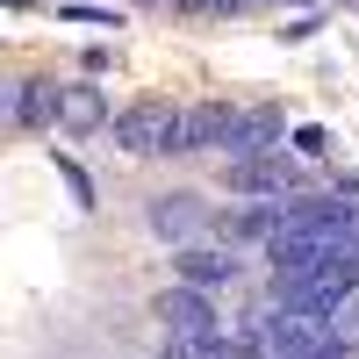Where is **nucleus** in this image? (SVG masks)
Returning <instances> with one entry per match:
<instances>
[{"label": "nucleus", "instance_id": "1", "mask_svg": "<svg viewBox=\"0 0 359 359\" xmlns=\"http://www.w3.org/2000/svg\"><path fill=\"white\" fill-rule=\"evenodd\" d=\"M338 252H359V223L338 194H309V201H287L280 230L266 237V259L273 273H302L316 259H338Z\"/></svg>", "mask_w": 359, "mask_h": 359}, {"label": "nucleus", "instance_id": "2", "mask_svg": "<svg viewBox=\"0 0 359 359\" xmlns=\"http://www.w3.org/2000/svg\"><path fill=\"white\" fill-rule=\"evenodd\" d=\"M359 287V252H338V259H316L302 273H280V309H316L331 316L338 302H352Z\"/></svg>", "mask_w": 359, "mask_h": 359}, {"label": "nucleus", "instance_id": "3", "mask_svg": "<svg viewBox=\"0 0 359 359\" xmlns=\"http://www.w3.org/2000/svg\"><path fill=\"white\" fill-rule=\"evenodd\" d=\"M115 144L137 151V158L172 151V144H180V101H137V108H123V115H115Z\"/></svg>", "mask_w": 359, "mask_h": 359}, {"label": "nucleus", "instance_id": "4", "mask_svg": "<svg viewBox=\"0 0 359 359\" xmlns=\"http://www.w3.org/2000/svg\"><path fill=\"white\" fill-rule=\"evenodd\" d=\"M223 187L230 194H273V201H287L294 194V165L280 151H252V158H230L223 165Z\"/></svg>", "mask_w": 359, "mask_h": 359}, {"label": "nucleus", "instance_id": "5", "mask_svg": "<svg viewBox=\"0 0 359 359\" xmlns=\"http://www.w3.org/2000/svg\"><path fill=\"white\" fill-rule=\"evenodd\" d=\"M273 144H280V108H273V101H259V108H230V123H223V151H230V158L273 151Z\"/></svg>", "mask_w": 359, "mask_h": 359}, {"label": "nucleus", "instance_id": "6", "mask_svg": "<svg viewBox=\"0 0 359 359\" xmlns=\"http://www.w3.org/2000/svg\"><path fill=\"white\" fill-rule=\"evenodd\" d=\"M158 323H172V331H216V302H208V287L180 280L158 294Z\"/></svg>", "mask_w": 359, "mask_h": 359}, {"label": "nucleus", "instance_id": "7", "mask_svg": "<svg viewBox=\"0 0 359 359\" xmlns=\"http://www.w3.org/2000/svg\"><path fill=\"white\" fill-rule=\"evenodd\" d=\"M151 230L165 237V245H194V230H201V194H165V201H151Z\"/></svg>", "mask_w": 359, "mask_h": 359}, {"label": "nucleus", "instance_id": "8", "mask_svg": "<svg viewBox=\"0 0 359 359\" xmlns=\"http://www.w3.org/2000/svg\"><path fill=\"white\" fill-rule=\"evenodd\" d=\"M223 123H230V108H216V101H187V108H180V144H172V151L223 144Z\"/></svg>", "mask_w": 359, "mask_h": 359}, {"label": "nucleus", "instance_id": "9", "mask_svg": "<svg viewBox=\"0 0 359 359\" xmlns=\"http://www.w3.org/2000/svg\"><path fill=\"white\" fill-rule=\"evenodd\" d=\"M280 216H287V201H273V194H252V201L230 216V237H273V230H280Z\"/></svg>", "mask_w": 359, "mask_h": 359}, {"label": "nucleus", "instance_id": "10", "mask_svg": "<svg viewBox=\"0 0 359 359\" xmlns=\"http://www.w3.org/2000/svg\"><path fill=\"white\" fill-rule=\"evenodd\" d=\"M237 273V266H230V252H201V245H187V252H180V280H194V287H223Z\"/></svg>", "mask_w": 359, "mask_h": 359}, {"label": "nucleus", "instance_id": "11", "mask_svg": "<svg viewBox=\"0 0 359 359\" xmlns=\"http://www.w3.org/2000/svg\"><path fill=\"white\" fill-rule=\"evenodd\" d=\"M57 123L65 130H101V94L94 86H72V94L57 101Z\"/></svg>", "mask_w": 359, "mask_h": 359}, {"label": "nucleus", "instance_id": "12", "mask_svg": "<svg viewBox=\"0 0 359 359\" xmlns=\"http://www.w3.org/2000/svg\"><path fill=\"white\" fill-rule=\"evenodd\" d=\"M57 101H65V94H50V86H29V79H15V123H36V115H43V123H50V115H57Z\"/></svg>", "mask_w": 359, "mask_h": 359}, {"label": "nucleus", "instance_id": "13", "mask_svg": "<svg viewBox=\"0 0 359 359\" xmlns=\"http://www.w3.org/2000/svg\"><path fill=\"white\" fill-rule=\"evenodd\" d=\"M259 359H323V352H302V345H287L273 331H259Z\"/></svg>", "mask_w": 359, "mask_h": 359}, {"label": "nucleus", "instance_id": "14", "mask_svg": "<svg viewBox=\"0 0 359 359\" xmlns=\"http://www.w3.org/2000/svg\"><path fill=\"white\" fill-rule=\"evenodd\" d=\"M323 144H331V137H323L316 123H302V130H294V151H309V158H316V151H323Z\"/></svg>", "mask_w": 359, "mask_h": 359}, {"label": "nucleus", "instance_id": "15", "mask_svg": "<svg viewBox=\"0 0 359 359\" xmlns=\"http://www.w3.org/2000/svg\"><path fill=\"white\" fill-rule=\"evenodd\" d=\"M194 8H245V0H194Z\"/></svg>", "mask_w": 359, "mask_h": 359}, {"label": "nucleus", "instance_id": "16", "mask_svg": "<svg viewBox=\"0 0 359 359\" xmlns=\"http://www.w3.org/2000/svg\"><path fill=\"white\" fill-rule=\"evenodd\" d=\"M15 8H29V0H15Z\"/></svg>", "mask_w": 359, "mask_h": 359}]
</instances>
